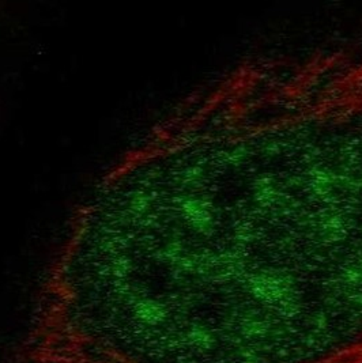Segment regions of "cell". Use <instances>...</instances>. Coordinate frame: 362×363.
<instances>
[{
	"instance_id": "1",
	"label": "cell",
	"mask_w": 362,
	"mask_h": 363,
	"mask_svg": "<svg viewBox=\"0 0 362 363\" xmlns=\"http://www.w3.org/2000/svg\"><path fill=\"white\" fill-rule=\"evenodd\" d=\"M319 233L329 244H336L347 235V223L342 215L327 213L319 223Z\"/></svg>"
},
{
	"instance_id": "2",
	"label": "cell",
	"mask_w": 362,
	"mask_h": 363,
	"mask_svg": "<svg viewBox=\"0 0 362 363\" xmlns=\"http://www.w3.org/2000/svg\"><path fill=\"white\" fill-rule=\"evenodd\" d=\"M338 177L326 167H313L311 170V191L316 196L329 198L334 194Z\"/></svg>"
},
{
	"instance_id": "3",
	"label": "cell",
	"mask_w": 362,
	"mask_h": 363,
	"mask_svg": "<svg viewBox=\"0 0 362 363\" xmlns=\"http://www.w3.org/2000/svg\"><path fill=\"white\" fill-rule=\"evenodd\" d=\"M253 196L260 206H270L280 200L282 194L271 177H259L253 185Z\"/></svg>"
},
{
	"instance_id": "4",
	"label": "cell",
	"mask_w": 362,
	"mask_h": 363,
	"mask_svg": "<svg viewBox=\"0 0 362 363\" xmlns=\"http://www.w3.org/2000/svg\"><path fill=\"white\" fill-rule=\"evenodd\" d=\"M249 155V150L246 145H237L228 152H225V161L233 166L241 165L246 162Z\"/></svg>"
}]
</instances>
